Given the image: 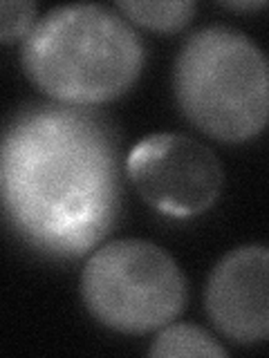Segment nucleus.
I'll list each match as a JSON object with an SVG mask.
<instances>
[{
    "label": "nucleus",
    "instance_id": "nucleus-1",
    "mask_svg": "<svg viewBox=\"0 0 269 358\" xmlns=\"http://www.w3.org/2000/svg\"><path fill=\"white\" fill-rule=\"evenodd\" d=\"M0 206L22 240L52 257L99 246L121 210L110 123L65 103L22 110L0 134Z\"/></svg>",
    "mask_w": 269,
    "mask_h": 358
},
{
    "label": "nucleus",
    "instance_id": "nucleus-10",
    "mask_svg": "<svg viewBox=\"0 0 269 358\" xmlns=\"http://www.w3.org/2000/svg\"><path fill=\"white\" fill-rule=\"evenodd\" d=\"M224 7H229V9H261V7H265V3H263V0H247V3H235V0H233V3H222Z\"/></svg>",
    "mask_w": 269,
    "mask_h": 358
},
{
    "label": "nucleus",
    "instance_id": "nucleus-9",
    "mask_svg": "<svg viewBox=\"0 0 269 358\" xmlns=\"http://www.w3.org/2000/svg\"><path fill=\"white\" fill-rule=\"evenodd\" d=\"M39 7L29 0H0V43H14L27 38L36 25Z\"/></svg>",
    "mask_w": 269,
    "mask_h": 358
},
{
    "label": "nucleus",
    "instance_id": "nucleus-2",
    "mask_svg": "<svg viewBox=\"0 0 269 358\" xmlns=\"http://www.w3.org/2000/svg\"><path fill=\"white\" fill-rule=\"evenodd\" d=\"M144 43L130 22L104 5L50 9L22 43L25 74L65 106H97L137 81Z\"/></svg>",
    "mask_w": 269,
    "mask_h": 358
},
{
    "label": "nucleus",
    "instance_id": "nucleus-5",
    "mask_svg": "<svg viewBox=\"0 0 269 358\" xmlns=\"http://www.w3.org/2000/svg\"><path fill=\"white\" fill-rule=\"evenodd\" d=\"M126 168L139 195L171 217H193L211 208L224 182L216 152L175 132L142 139L130 150Z\"/></svg>",
    "mask_w": 269,
    "mask_h": 358
},
{
    "label": "nucleus",
    "instance_id": "nucleus-7",
    "mask_svg": "<svg viewBox=\"0 0 269 358\" xmlns=\"http://www.w3.org/2000/svg\"><path fill=\"white\" fill-rule=\"evenodd\" d=\"M151 356H218L224 358L227 350L209 331L188 322L164 324L149 350Z\"/></svg>",
    "mask_w": 269,
    "mask_h": 358
},
{
    "label": "nucleus",
    "instance_id": "nucleus-8",
    "mask_svg": "<svg viewBox=\"0 0 269 358\" xmlns=\"http://www.w3.org/2000/svg\"><path fill=\"white\" fill-rule=\"evenodd\" d=\"M117 9L137 25L171 34L182 29L193 18L195 3H188V0H173V3H146V0L130 3V0H121V3H117Z\"/></svg>",
    "mask_w": 269,
    "mask_h": 358
},
{
    "label": "nucleus",
    "instance_id": "nucleus-4",
    "mask_svg": "<svg viewBox=\"0 0 269 358\" xmlns=\"http://www.w3.org/2000/svg\"><path fill=\"white\" fill-rule=\"evenodd\" d=\"M81 294L101 324L123 334H149L184 311L188 287L182 268L162 246L115 240L90 255Z\"/></svg>",
    "mask_w": 269,
    "mask_h": 358
},
{
    "label": "nucleus",
    "instance_id": "nucleus-6",
    "mask_svg": "<svg viewBox=\"0 0 269 358\" xmlns=\"http://www.w3.org/2000/svg\"><path fill=\"white\" fill-rule=\"evenodd\" d=\"M269 251L263 244L240 246L216 264L207 282L205 305L211 322L240 345L267 341Z\"/></svg>",
    "mask_w": 269,
    "mask_h": 358
},
{
    "label": "nucleus",
    "instance_id": "nucleus-3",
    "mask_svg": "<svg viewBox=\"0 0 269 358\" xmlns=\"http://www.w3.org/2000/svg\"><path fill=\"white\" fill-rule=\"evenodd\" d=\"M173 87L184 117L218 141H247L267 123V61L233 27L209 25L191 34L175 61Z\"/></svg>",
    "mask_w": 269,
    "mask_h": 358
}]
</instances>
